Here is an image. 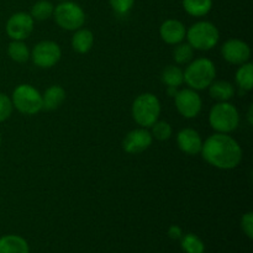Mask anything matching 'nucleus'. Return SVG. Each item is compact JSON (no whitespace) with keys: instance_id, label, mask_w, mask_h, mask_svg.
Masks as SVG:
<instances>
[{"instance_id":"obj_1","label":"nucleus","mask_w":253,"mask_h":253,"mask_svg":"<svg viewBox=\"0 0 253 253\" xmlns=\"http://www.w3.org/2000/svg\"><path fill=\"white\" fill-rule=\"evenodd\" d=\"M202 156L207 163L221 170L239 167L244 152L240 143L230 133L216 132L203 141Z\"/></svg>"},{"instance_id":"obj_2","label":"nucleus","mask_w":253,"mask_h":253,"mask_svg":"<svg viewBox=\"0 0 253 253\" xmlns=\"http://www.w3.org/2000/svg\"><path fill=\"white\" fill-rule=\"evenodd\" d=\"M184 73V83L188 88L194 90H205L216 77V67L211 59L207 57H199L188 63Z\"/></svg>"},{"instance_id":"obj_3","label":"nucleus","mask_w":253,"mask_h":253,"mask_svg":"<svg viewBox=\"0 0 253 253\" xmlns=\"http://www.w3.org/2000/svg\"><path fill=\"white\" fill-rule=\"evenodd\" d=\"M161 106L160 99L152 93H142L133 100L131 106L132 119L138 126L150 128L157 120H160Z\"/></svg>"},{"instance_id":"obj_4","label":"nucleus","mask_w":253,"mask_h":253,"mask_svg":"<svg viewBox=\"0 0 253 253\" xmlns=\"http://www.w3.org/2000/svg\"><path fill=\"white\" fill-rule=\"evenodd\" d=\"M209 124L216 132H232L240 125L239 110L230 101H219L210 109Z\"/></svg>"},{"instance_id":"obj_5","label":"nucleus","mask_w":253,"mask_h":253,"mask_svg":"<svg viewBox=\"0 0 253 253\" xmlns=\"http://www.w3.org/2000/svg\"><path fill=\"white\" fill-rule=\"evenodd\" d=\"M185 39L194 49L210 51L219 43L220 32L212 22L198 21L187 30Z\"/></svg>"},{"instance_id":"obj_6","label":"nucleus","mask_w":253,"mask_h":253,"mask_svg":"<svg viewBox=\"0 0 253 253\" xmlns=\"http://www.w3.org/2000/svg\"><path fill=\"white\" fill-rule=\"evenodd\" d=\"M11 103L14 109L24 115H36L42 110V94L31 84H20L12 91Z\"/></svg>"},{"instance_id":"obj_7","label":"nucleus","mask_w":253,"mask_h":253,"mask_svg":"<svg viewBox=\"0 0 253 253\" xmlns=\"http://www.w3.org/2000/svg\"><path fill=\"white\" fill-rule=\"evenodd\" d=\"M53 19L56 24L66 31H76L85 24L83 7L72 0H64L54 6Z\"/></svg>"},{"instance_id":"obj_8","label":"nucleus","mask_w":253,"mask_h":253,"mask_svg":"<svg viewBox=\"0 0 253 253\" xmlns=\"http://www.w3.org/2000/svg\"><path fill=\"white\" fill-rule=\"evenodd\" d=\"M62 57V49L57 42L44 40L36 43L32 48L30 58L39 68L48 69L56 66Z\"/></svg>"},{"instance_id":"obj_9","label":"nucleus","mask_w":253,"mask_h":253,"mask_svg":"<svg viewBox=\"0 0 253 253\" xmlns=\"http://www.w3.org/2000/svg\"><path fill=\"white\" fill-rule=\"evenodd\" d=\"M173 99L177 111L185 119L197 118L203 109L202 96L194 89H180Z\"/></svg>"},{"instance_id":"obj_10","label":"nucleus","mask_w":253,"mask_h":253,"mask_svg":"<svg viewBox=\"0 0 253 253\" xmlns=\"http://www.w3.org/2000/svg\"><path fill=\"white\" fill-rule=\"evenodd\" d=\"M35 20L29 12L19 11L7 19L5 31L11 41H25L34 31Z\"/></svg>"},{"instance_id":"obj_11","label":"nucleus","mask_w":253,"mask_h":253,"mask_svg":"<svg viewBox=\"0 0 253 253\" xmlns=\"http://www.w3.org/2000/svg\"><path fill=\"white\" fill-rule=\"evenodd\" d=\"M221 56L227 63L240 66L250 61L251 47L244 40L230 39L221 46Z\"/></svg>"},{"instance_id":"obj_12","label":"nucleus","mask_w":253,"mask_h":253,"mask_svg":"<svg viewBox=\"0 0 253 253\" xmlns=\"http://www.w3.org/2000/svg\"><path fill=\"white\" fill-rule=\"evenodd\" d=\"M153 137L151 131L145 127H138L131 130L123 141V150L128 155H138L145 152L151 147Z\"/></svg>"},{"instance_id":"obj_13","label":"nucleus","mask_w":253,"mask_h":253,"mask_svg":"<svg viewBox=\"0 0 253 253\" xmlns=\"http://www.w3.org/2000/svg\"><path fill=\"white\" fill-rule=\"evenodd\" d=\"M177 145L178 148L185 155L197 156L202 152L203 138L197 130L185 127L177 133Z\"/></svg>"},{"instance_id":"obj_14","label":"nucleus","mask_w":253,"mask_h":253,"mask_svg":"<svg viewBox=\"0 0 253 253\" xmlns=\"http://www.w3.org/2000/svg\"><path fill=\"white\" fill-rule=\"evenodd\" d=\"M185 35H187V27L180 20L168 19L163 21L160 26V36L163 42L167 44L180 43L184 41Z\"/></svg>"},{"instance_id":"obj_15","label":"nucleus","mask_w":253,"mask_h":253,"mask_svg":"<svg viewBox=\"0 0 253 253\" xmlns=\"http://www.w3.org/2000/svg\"><path fill=\"white\" fill-rule=\"evenodd\" d=\"M67 93L63 86L51 85L42 94V108L44 110H56L66 100Z\"/></svg>"},{"instance_id":"obj_16","label":"nucleus","mask_w":253,"mask_h":253,"mask_svg":"<svg viewBox=\"0 0 253 253\" xmlns=\"http://www.w3.org/2000/svg\"><path fill=\"white\" fill-rule=\"evenodd\" d=\"M72 48L79 54H85L93 48L94 46V34L88 29L76 30L72 36Z\"/></svg>"},{"instance_id":"obj_17","label":"nucleus","mask_w":253,"mask_h":253,"mask_svg":"<svg viewBox=\"0 0 253 253\" xmlns=\"http://www.w3.org/2000/svg\"><path fill=\"white\" fill-rule=\"evenodd\" d=\"M0 253H30V246L19 235H5L0 237Z\"/></svg>"},{"instance_id":"obj_18","label":"nucleus","mask_w":253,"mask_h":253,"mask_svg":"<svg viewBox=\"0 0 253 253\" xmlns=\"http://www.w3.org/2000/svg\"><path fill=\"white\" fill-rule=\"evenodd\" d=\"M209 94L214 100L230 101L235 96L234 84L227 81H214L209 85Z\"/></svg>"},{"instance_id":"obj_19","label":"nucleus","mask_w":253,"mask_h":253,"mask_svg":"<svg viewBox=\"0 0 253 253\" xmlns=\"http://www.w3.org/2000/svg\"><path fill=\"white\" fill-rule=\"evenodd\" d=\"M183 9L193 17H203L212 9V0H183Z\"/></svg>"},{"instance_id":"obj_20","label":"nucleus","mask_w":253,"mask_h":253,"mask_svg":"<svg viewBox=\"0 0 253 253\" xmlns=\"http://www.w3.org/2000/svg\"><path fill=\"white\" fill-rule=\"evenodd\" d=\"M235 81L237 86L244 91H251L253 89V64L251 62H246L240 64L235 74Z\"/></svg>"},{"instance_id":"obj_21","label":"nucleus","mask_w":253,"mask_h":253,"mask_svg":"<svg viewBox=\"0 0 253 253\" xmlns=\"http://www.w3.org/2000/svg\"><path fill=\"white\" fill-rule=\"evenodd\" d=\"M161 81L163 84L167 86H174V88H179L183 83H184V73L183 69L178 66H169L166 67L161 74Z\"/></svg>"},{"instance_id":"obj_22","label":"nucleus","mask_w":253,"mask_h":253,"mask_svg":"<svg viewBox=\"0 0 253 253\" xmlns=\"http://www.w3.org/2000/svg\"><path fill=\"white\" fill-rule=\"evenodd\" d=\"M7 54L16 63H25L30 59L31 51L24 41H11L7 46Z\"/></svg>"},{"instance_id":"obj_23","label":"nucleus","mask_w":253,"mask_h":253,"mask_svg":"<svg viewBox=\"0 0 253 253\" xmlns=\"http://www.w3.org/2000/svg\"><path fill=\"white\" fill-rule=\"evenodd\" d=\"M54 5L48 0H39L31 7L30 15L35 21H44L53 16Z\"/></svg>"},{"instance_id":"obj_24","label":"nucleus","mask_w":253,"mask_h":253,"mask_svg":"<svg viewBox=\"0 0 253 253\" xmlns=\"http://www.w3.org/2000/svg\"><path fill=\"white\" fill-rule=\"evenodd\" d=\"M180 246L185 253H204L205 245L203 240L195 234L183 235L180 239Z\"/></svg>"},{"instance_id":"obj_25","label":"nucleus","mask_w":253,"mask_h":253,"mask_svg":"<svg viewBox=\"0 0 253 253\" xmlns=\"http://www.w3.org/2000/svg\"><path fill=\"white\" fill-rule=\"evenodd\" d=\"M195 49L190 46L188 42H180V43L175 44L174 49H173V59L177 64L182 66V64H188L190 61H193L194 57Z\"/></svg>"},{"instance_id":"obj_26","label":"nucleus","mask_w":253,"mask_h":253,"mask_svg":"<svg viewBox=\"0 0 253 253\" xmlns=\"http://www.w3.org/2000/svg\"><path fill=\"white\" fill-rule=\"evenodd\" d=\"M151 135H152L153 140L167 141L172 137L173 127L167 121L157 120L151 126Z\"/></svg>"},{"instance_id":"obj_27","label":"nucleus","mask_w":253,"mask_h":253,"mask_svg":"<svg viewBox=\"0 0 253 253\" xmlns=\"http://www.w3.org/2000/svg\"><path fill=\"white\" fill-rule=\"evenodd\" d=\"M14 106H12L11 99L6 94L0 93V124L6 121L11 116Z\"/></svg>"},{"instance_id":"obj_28","label":"nucleus","mask_w":253,"mask_h":253,"mask_svg":"<svg viewBox=\"0 0 253 253\" xmlns=\"http://www.w3.org/2000/svg\"><path fill=\"white\" fill-rule=\"evenodd\" d=\"M111 9L118 15H126L135 5V0H109Z\"/></svg>"},{"instance_id":"obj_29","label":"nucleus","mask_w":253,"mask_h":253,"mask_svg":"<svg viewBox=\"0 0 253 253\" xmlns=\"http://www.w3.org/2000/svg\"><path fill=\"white\" fill-rule=\"evenodd\" d=\"M241 229L249 239H253V212L249 211L241 217Z\"/></svg>"},{"instance_id":"obj_30","label":"nucleus","mask_w":253,"mask_h":253,"mask_svg":"<svg viewBox=\"0 0 253 253\" xmlns=\"http://www.w3.org/2000/svg\"><path fill=\"white\" fill-rule=\"evenodd\" d=\"M183 236V230L182 227L178 226V225H172L168 229V237L172 240H180Z\"/></svg>"},{"instance_id":"obj_31","label":"nucleus","mask_w":253,"mask_h":253,"mask_svg":"<svg viewBox=\"0 0 253 253\" xmlns=\"http://www.w3.org/2000/svg\"><path fill=\"white\" fill-rule=\"evenodd\" d=\"M178 88H174V86H167V94L170 98H174V95L177 94Z\"/></svg>"},{"instance_id":"obj_32","label":"nucleus","mask_w":253,"mask_h":253,"mask_svg":"<svg viewBox=\"0 0 253 253\" xmlns=\"http://www.w3.org/2000/svg\"><path fill=\"white\" fill-rule=\"evenodd\" d=\"M247 120L250 125H253V105H250L249 113H247Z\"/></svg>"},{"instance_id":"obj_33","label":"nucleus","mask_w":253,"mask_h":253,"mask_svg":"<svg viewBox=\"0 0 253 253\" xmlns=\"http://www.w3.org/2000/svg\"><path fill=\"white\" fill-rule=\"evenodd\" d=\"M0 146H1V133H0Z\"/></svg>"},{"instance_id":"obj_34","label":"nucleus","mask_w":253,"mask_h":253,"mask_svg":"<svg viewBox=\"0 0 253 253\" xmlns=\"http://www.w3.org/2000/svg\"><path fill=\"white\" fill-rule=\"evenodd\" d=\"M59 1H64V0H59Z\"/></svg>"}]
</instances>
